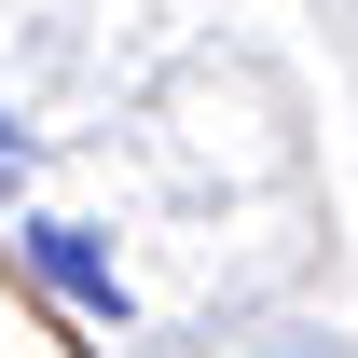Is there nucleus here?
I'll return each instance as SVG.
<instances>
[{"instance_id": "obj_1", "label": "nucleus", "mask_w": 358, "mask_h": 358, "mask_svg": "<svg viewBox=\"0 0 358 358\" xmlns=\"http://www.w3.org/2000/svg\"><path fill=\"white\" fill-rule=\"evenodd\" d=\"M28 275H42L55 303H83V317H124V275H110V248L83 221H28Z\"/></svg>"}, {"instance_id": "obj_2", "label": "nucleus", "mask_w": 358, "mask_h": 358, "mask_svg": "<svg viewBox=\"0 0 358 358\" xmlns=\"http://www.w3.org/2000/svg\"><path fill=\"white\" fill-rule=\"evenodd\" d=\"M14 179H28V124L0 110V193H14Z\"/></svg>"}, {"instance_id": "obj_3", "label": "nucleus", "mask_w": 358, "mask_h": 358, "mask_svg": "<svg viewBox=\"0 0 358 358\" xmlns=\"http://www.w3.org/2000/svg\"><path fill=\"white\" fill-rule=\"evenodd\" d=\"M275 358H317V345H275Z\"/></svg>"}]
</instances>
